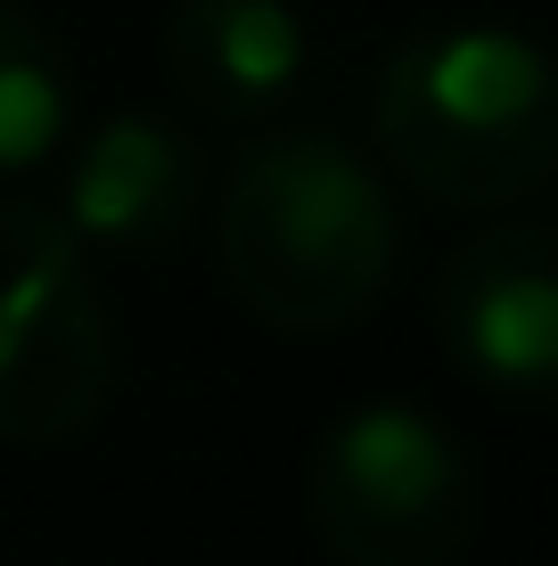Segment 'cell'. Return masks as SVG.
<instances>
[{
    "instance_id": "6",
    "label": "cell",
    "mask_w": 558,
    "mask_h": 566,
    "mask_svg": "<svg viewBox=\"0 0 558 566\" xmlns=\"http://www.w3.org/2000/svg\"><path fill=\"white\" fill-rule=\"evenodd\" d=\"M198 198H206L198 140L148 107H115L74 140L57 222L74 230V247H99V255H157L198 222Z\"/></svg>"
},
{
    "instance_id": "7",
    "label": "cell",
    "mask_w": 558,
    "mask_h": 566,
    "mask_svg": "<svg viewBox=\"0 0 558 566\" xmlns=\"http://www.w3.org/2000/svg\"><path fill=\"white\" fill-rule=\"evenodd\" d=\"M165 83L214 124H272L304 83V17L287 0H172Z\"/></svg>"
},
{
    "instance_id": "5",
    "label": "cell",
    "mask_w": 558,
    "mask_h": 566,
    "mask_svg": "<svg viewBox=\"0 0 558 566\" xmlns=\"http://www.w3.org/2000/svg\"><path fill=\"white\" fill-rule=\"evenodd\" d=\"M435 337L476 386L543 402L558 386V239L550 222H493L435 271Z\"/></svg>"
},
{
    "instance_id": "2",
    "label": "cell",
    "mask_w": 558,
    "mask_h": 566,
    "mask_svg": "<svg viewBox=\"0 0 558 566\" xmlns=\"http://www.w3.org/2000/svg\"><path fill=\"white\" fill-rule=\"evenodd\" d=\"M370 132L394 181L444 213H502L543 198L558 165V83L534 33L435 25L387 50Z\"/></svg>"
},
{
    "instance_id": "4",
    "label": "cell",
    "mask_w": 558,
    "mask_h": 566,
    "mask_svg": "<svg viewBox=\"0 0 558 566\" xmlns=\"http://www.w3.org/2000/svg\"><path fill=\"white\" fill-rule=\"evenodd\" d=\"M115 386V328L91 247L33 198H0V436L66 443Z\"/></svg>"
},
{
    "instance_id": "8",
    "label": "cell",
    "mask_w": 558,
    "mask_h": 566,
    "mask_svg": "<svg viewBox=\"0 0 558 566\" xmlns=\"http://www.w3.org/2000/svg\"><path fill=\"white\" fill-rule=\"evenodd\" d=\"M74 132V66L50 25H33L17 0H0V181L50 165Z\"/></svg>"
},
{
    "instance_id": "1",
    "label": "cell",
    "mask_w": 558,
    "mask_h": 566,
    "mask_svg": "<svg viewBox=\"0 0 558 566\" xmlns=\"http://www.w3.org/2000/svg\"><path fill=\"white\" fill-rule=\"evenodd\" d=\"M214 239L230 296L263 328L337 337L387 296L402 263V213L387 172L345 132L296 124L239 148Z\"/></svg>"
},
{
    "instance_id": "3",
    "label": "cell",
    "mask_w": 558,
    "mask_h": 566,
    "mask_svg": "<svg viewBox=\"0 0 558 566\" xmlns=\"http://www.w3.org/2000/svg\"><path fill=\"white\" fill-rule=\"evenodd\" d=\"M313 534L337 566H460L476 542V468L419 402H361L313 452Z\"/></svg>"
}]
</instances>
